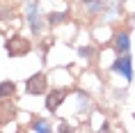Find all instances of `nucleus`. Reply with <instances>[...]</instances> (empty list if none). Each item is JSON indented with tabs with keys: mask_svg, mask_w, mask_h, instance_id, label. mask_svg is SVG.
Listing matches in <instances>:
<instances>
[{
	"mask_svg": "<svg viewBox=\"0 0 135 133\" xmlns=\"http://www.w3.org/2000/svg\"><path fill=\"white\" fill-rule=\"evenodd\" d=\"M5 48L12 57H21V55H28L30 53V42L28 39H23V37H12L7 44H5Z\"/></svg>",
	"mask_w": 135,
	"mask_h": 133,
	"instance_id": "1",
	"label": "nucleus"
},
{
	"mask_svg": "<svg viewBox=\"0 0 135 133\" xmlns=\"http://www.w3.org/2000/svg\"><path fill=\"white\" fill-rule=\"evenodd\" d=\"M112 69H114V71H119V74H124V78H126V80H131V78H133V69H131V57H128L126 53H124V55H121L119 60L112 64Z\"/></svg>",
	"mask_w": 135,
	"mask_h": 133,
	"instance_id": "4",
	"label": "nucleus"
},
{
	"mask_svg": "<svg viewBox=\"0 0 135 133\" xmlns=\"http://www.w3.org/2000/svg\"><path fill=\"white\" fill-rule=\"evenodd\" d=\"M64 19H66V12H64V14H50V16H48V21L53 23V25L60 23V21H64Z\"/></svg>",
	"mask_w": 135,
	"mask_h": 133,
	"instance_id": "10",
	"label": "nucleus"
},
{
	"mask_svg": "<svg viewBox=\"0 0 135 133\" xmlns=\"http://www.w3.org/2000/svg\"><path fill=\"white\" fill-rule=\"evenodd\" d=\"M66 94H69V92L62 90V87H60V90L48 92V99H46V108H48V110H57V108L62 106V101L66 99Z\"/></svg>",
	"mask_w": 135,
	"mask_h": 133,
	"instance_id": "3",
	"label": "nucleus"
},
{
	"mask_svg": "<svg viewBox=\"0 0 135 133\" xmlns=\"http://www.w3.org/2000/svg\"><path fill=\"white\" fill-rule=\"evenodd\" d=\"M128 46H131V44H128V35H126V32H119V35L114 37V48H117L119 55L128 53Z\"/></svg>",
	"mask_w": 135,
	"mask_h": 133,
	"instance_id": "6",
	"label": "nucleus"
},
{
	"mask_svg": "<svg viewBox=\"0 0 135 133\" xmlns=\"http://www.w3.org/2000/svg\"><path fill=\"white\" fill-rule=\"evenodd\" d=\"M32 129H35V131H50V124H48V122H41V119H37L35 124H32Z\"/></svg>",
	"mask_w": 135,
	"mask_h": 133,
	"instance_id": "8",
	"label": "nucleus"
},
{
	"mask_svg": "<svg viewBox=\"0 0 135 133\" xmlns=\"http://www.w3.org/2000/svg\"><path fill=\"white\" fill-rule=\"evenodd\" d=\"M14 92H16V85L12 83V80H5V83H0V99L12 97Z\"/></svg>",
	"mask_w": 135,
	"mask_h": 133,
	"instance_id": "7",
	"label": "nucleus"
},
{
	"mask_svg": "<svg viewBox=\"0 0 135 133\" xmlns=\"http://www.w3.org/2000/svg\"><path fill=\"white\" fill-rule=\"evenodd\" d=\"M80 2H87V5H89V2H92V0H80Z\"/></svg>",
	"mask_w": 135,
	"mask_h": 133,
	"instance_id": "12",
	"label": "nucleus"
},
{
	"mask_svg": "<svg viewBox=\"0 0 135 133\" xmlns=\"http://www.w3.org/2000/svg\"><path fill=\"white\" fill-rule=\"evenodd\" d=\"M80 55H83V57H89V55H92V48H80Z\"/></svg>",
	"mask_w": 135,
	"mask_h": 133,
	"instance_id": "11",
	"label": "nucleus"
},
{
	"mask_svg": "<svg viewBox=\"0 0 135 133\" xmlns=\"http://www.w3.org/2000/svg\"><path fill=\"white\" fill-rule=\"evenodd\" d=\"M25 90L30 94H44L46 92V76L44 74H35L25 80Z\"/></svg>",
	"mask_w": 135,
	"mask_h": 133,
	"instance_id": "2",
	"label": "nucleus"
},
{
	"mask_svg": "<svg viewBox=\"0 0 135 133\" xmlns=\"http://www.w3.org/2000/svg\"><path fill=\"white\" fill-rule=\"evenodd\" d=\"M101 9H103V0H92V2H89V12H92V14H96Z\"/></svg>",
	"mask_w": 135,
	"mask_h": 133,
	"instance_id": "9",
	"label": "nucleus"
},
{
	"mask_svg": "<svg viewBox=\"0 0 135 133\" xmlns=\"http://www.w3.org/2000/svg\"><path fill=\"white\" fill-rule=\"evenodd\" d=\"M28 21H30V25H32V32L39 35L44 25H41V19H39V12H37L35 2H30V5H28Z\"/></svg>",
	"mask_w": 135,
	"mask_h": 133,
	"instance_id": "5",
	"label": "nucleus"
}]
</instances>
